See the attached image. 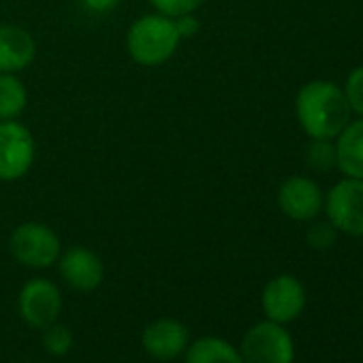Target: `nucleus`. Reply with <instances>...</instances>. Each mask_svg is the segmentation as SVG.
I'll use <instances>...</instances> for the list:
<instances>
[{"mask_svg":"<svg viewBox=\"0 0 363 363\" xmlns=\"http://www.w3.org/2000/svg\"><path fill=\"white\" fill-rule=\"evenodd\" d=\"M11 255L28 265V267H50L54 265V261L60 257V240L58 235L39 223H26L20 225L13 235H11Z\"/></svg>","mask_w":363,"mask_h":363,"instance_id":"obj_5","label":"nucleus"},{"mask_svg":"<svg viewBox=\"0 0 363 363\" xmlns=\"http://www.w3.org/2000/svg\"><path fill=\"white\" fill-rule=\"evenodd\" d=\"M128 54L135 62L154 67L173 56L179 43L175 22L167 16H145L128 30Z\"/></svg>","mask_w":363,"mask_h":363,"instance_id":"obj_2","label":"nucleus"},{"mask_svg":"<svg viewBox=\"0 0 363 363\" xmlns=\"http://www.w3.org/2000/svg\"><path fill=\"white\" fill-rule=\"evenodd\" d=\"M175 22V28H177V35L179 39L184 37H195L199 33V20H195L193 16H179V20H173Z\"/></svg>","mask_w":363,"mask_h":363,"instance_id":"obj_21","label":"nucleus"},{"mask_svg":"<svg viewBox=\"0 0 363 363\" xmlns=\"http://www.w3.org/2000/svg\"><path fill=\"white\" fill-rule=\"evenodd\" d=\"M18 308L26 325L33 329H45L54 325L62 310V297L54 282L45 278H35L20 291Z\"/></svg>","mask_w":363,"mask_h":363,"instance_id":"obj_6","label":"nucleus"},{"mask_svg":"<svg viewBox=\"0 0 363 363\" xmlns=\"http://www.w3.org/2000/svg\"><path fill=\"white\" fill-rule=\"evenodd\" d=\"M37 54L33 37L18 26H0V73L26 69Z\"/></svg>","mask_w":363,"mask_h":363,"instance_id":"obj_12","label":"nucleus"},{"mask_svg":"<svg viewBox=\"0 0 363 363\" xmlns=\"http://www.w3.org/2000/svg\"><path fill=\"white\" fill-rule=\"evenodd\" d=\"M60 274L67 284L79 293H90L101 286L105 269L99 255L84 246L69 248L60 259Z\"/></svg>","mask_w":363,"mask_h":363,"instance_id":"obj_11","label":"nucleus"},{"mask_svg":"<svg viewBox=\"0 0 363 363\" xmlns=\"http://www.w3.org/2000/svg\"><path fill=\"white\" fill-rule=\"evenodd\" d=\"M189 340L191 335L186 325H182L175 318H156L141 333L143 350L158 361H171L184 354Z\"/></svg>","mask_w":363,"mask_h":363,"instance_id":"obj_9","label":"nucleus"},{"mask_svg":"<svg viewBox=\"0 0 363 363\" xmlns=\"http://www.w3.org/2000/svg\"><path fill=\"white\" fill-rule=\"evenodd\" d=\"M26 107V88L11 73H0V120H13Z\"/></svg>","mask_w":363,"mask_h":363,"instance_id":"obj_15","label":"nucleus"},{"mask_svg":"<svg viewBox=\"0 0 363 363\" xmlns=\"http://www.w3.org/2000/svg\"><path fill=\"white\" fill-rule=\"evenodd\" d=\"M184 363H244L238 348L216 335L195 340L184 350Z\"/></svg>","mask_w":363,"mask_h":363,"instance_id":"obj_14","label":"nucleus"},{"mask_svg":"<svg viewBox=\"0 0 363 363\" xmlns=\"http://www.w3.org/2000/svg\"><path fill=\"white\" fill-rule=\"evenodd\" d=\"M35 160V141L26 126L0 120V179L22 177Z\"/></svg>","mask_w":363,"mask_h":363,"instance_id":"obj_7","label":"nucleus"},{"mask_svg":"<svg viewBox=\"0 0 363 363\" xmlns=\"http://www.w3.org/2000/svg\"><path fill=\"white\" fill-rule=\"evenodd\" d=\"M150 3L160 11V16L179 18V16L193 13L197 7H201V3H206V0H150Z\"/></svg>","mask_w":363,"mask_h":363,"instance_id":"obj_19","label":"nucleus"},{"mask_svg":"<svg viewBox=\"0 0 363 363\" xmlns=\"http://www.w3.org/2000/svg\"><path fill=\"white\" fill-rule=\"evenodd\" d=\"M297 120L312 139H333L350 122V105L344 90L333 82L314 79L306 84L295 101Z\"/></svg>","mask_w":363,"mask_h":363,"instance_id":"obj_1","label":"nucleus"},{"mask_svg":"<svg viewBox=\"0 0 363 363\" xmlns=\"http://www.w3.org/2000/svg\"><path fill=\"white\" fill-rule=\"evenodd\" d=\"M327 216L337 231L363 238V179L337 182L327 195Z\"/></svg>","mask_w":363,"mask_h":363,"instance_id":"obj_4","label":"nucleus"},{"mask_svg":"<svg viewBox=\"0 0 363 363\" xmlns=\"http://www.w3.org/2000/svg\"><path fill=\"white\" fill-rule=\"evenodd\" d=\"M344 96H346L350 109L363 116V65L352 69L350 75L346 77Z\"/></svg>","mask_w":363,"mask_h":363,"instance_id":"obj_18","label":"nucleus"},{"mask_svg":"<svg viewBox=\"0 0 363 363\" xmlns=\"http://www.w3.org/2000/svg\"><path fill=\"white\" fill-rule=\"evenodd\" d=\"M337 169L346 177L363 179V120L348 122L335 141Z\"/></svg>","mask_w":363,"mask_h":363,"instance_id":"obj_13","label":"nucleus"},{"mask_svg":"<svg viewBox=\"0 0 363 363\" xmlns=\"http://www.w3.org/2000/svg\"><path fill=\"white\" fill-rule=\"evenodd\" d=\"M280 210L293 220H312L323 208V195L310 177L293 175L278 191Z\"/></svg>","mask_w":363,"mask_h":363,"instance_id":"obj_10","label":"nucleus"},{"mask_svg":"<svg viewBox=\"0 0 363 363\" xmlns=\"http://www.w3.org/2000/svg\"><path fill=\"white\" fill-rule=\"evenodd\" d=\"M306 162L312 171L327 173L333 167H337V154H335V143L329 139H312L308 150H306Z\"/></svg>","mask_w":363,"mask_h":363,"instance_id":"obj_16","label":"nucleus"},{"mask_svg":"<svg viewBox=\"0 0 363 363\" xmlns=\"http://www.w3.org/2000/svg\"><path fill=\"white\" fill-rule=\"evenodd\" d=\"M337 229L331 223H314L308 229V244L316 250H327L335 244Z\"/></svg>","mask_w":363,"mask_h":363,"instance_id":"obj_20","label":"nucleus"},{"mask_svg":"<svg viewBox=\"0 0 363 363\" xmlns=\"http://www.w3.org/2000/svg\"><path fill=\"white\" fill-rule=\"evenodd\" d=\"M120 0H84V5L94 11V13H105V11H111Z\"/></svg>","mask_w":363,"mask_h":363,"instance_id":"obj_22","label":"nucleus"},{"mask_svg":"<svg viewBox=\"0 0 363 363\" xmlns=\"http://www.w3.org/2000/svg\"><path fill=\"white\" fill-rule=\"evenodd\" d=\"M240 354L244 363H293L295 346L280 323L265 320L246 331Z\"/></svg>","mask_w":363,"mask_h":363,"instance_id":"obj_3","label":"nucleus"},{"mask_svg":"<svg viewBox=\"0 0 363 363\" xmlns=\"http://www.w3.org/2000/svg\"><path fill=\"white\" fill-rule=\"evenodd\" d=\"M263 312L274 323H291L306 308L303 284L295 276H278L263 289Z\"/></svg>","mask_w":363,"mask_h":363,"instance_id":"obj_8","label":"nucleus"},{"mask_svg":"<svg viewBox=\"0 0 363 363\" xmlns=\"http://www.w3.org/2000/svg\"><path fill=\"white\" fill-rule=\"evenodd\" d=\"M43 348L52 357H65L73 348V333L65 325H50L43 329Z\"/></svg>","mask_w":363,"mask_h":363,"instance_id":"obj_17","label":"nucleus"}]
</instances>
